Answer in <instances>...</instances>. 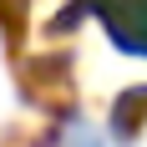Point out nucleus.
Listing matches in <instances>:
<instances>
[{
    "label": "nucleus",
    "instance_id": "1",
    "mask_svg": "<svg viewBox=\"0 0 147 147\" xmlns=\"http://www.w3.org/2000/svg\"><path fill=\"white\" fill-rule=\"evenodd\" d=\"M81 147H102V142H96V137H91V142H81Z\"/></svg>",
    "mask_w": 147,
    "mask_h": 147
}]
</instances>
